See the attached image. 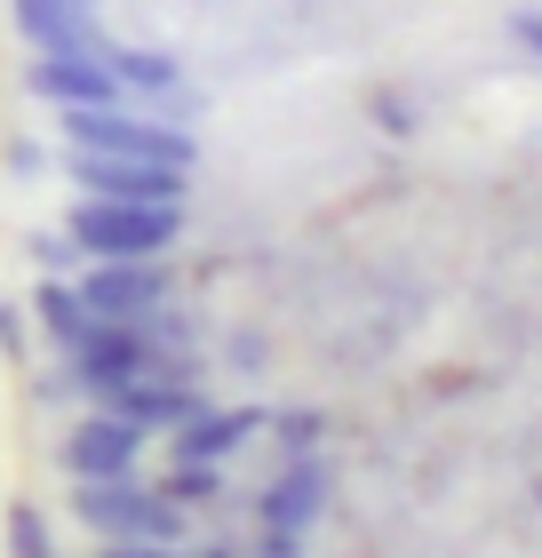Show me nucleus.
Instances as JSON below:
<instances>
[{"label": "nucleus", "mask_w": 542, "mask_h": 558, "mask_svg": "<svg viewBox=\"0 0 542 558\" xmlns=\"http://www.w3.org/2000/svg\"><path fill=\"white\" fill-rule=\"evenodd\" d=\"M0 351H9V360H24V312L9 295H0Z\"/></svg>", "instance_id": "f3484780"}, {"label": "nucleus", "mask_w": 542, "mask_h": 558, "mask_svg": "<svg viewBox=\"0 0 542 558\" xmlns=\"http://www.w3.org/2000/svg\"><path fill=\"white\" fill-rule=\"evenodd\" d=\"M24 88L40 96V105L57 112H88V105H120V81L105 57H33V72H24Z\"/></svg>", "instance_id": "1a4fd4ad"}, {"label": "nucleus", "mask_w": 542, "mask_h": 558, "mask_svg": "<svg viewBox=\"0 0 542 558\" xmlns=\"http://www.w3.org/2000/svg\"><path fill=\"white\" fill-rule=\"evenodd\" d=\"M9 175H40V144L16 136V144H9Z\"/></svg>", "instance_id": "aec40b11"}, {"label": "nucleus", "mask_w": 542, "mask_h": 558, "mask_svg": "<svg viewBox=\"0 0 542 558\" xmlns=\"http://www.w3.org/2000/svg\"><path fill=\"white\" fill-rule=\"evenodd\" d=\"M105 64H112L120 96H136V105H152V96H176V88H184V64L160 57V48H105Z\"/></svg>", "instance_id": "f8f14e48"}, {"label": "nucleus", "mask_w": 542, "mask_h": 558, "mask_svg": "<svg viewBox=\"0 0 542 558\" xmlns=\"http://www.w3.org/2000/svg\"><path fill=\"white\" fill-rule=\"evenodd\" d=\"M200 558H240V550H231V543H208V550H200Z\"/></svg>", "instance_id": "5701e85b"}, {"label": "nucleus", "mask_w": 542, "mask_h": 558, "mask_svg": "<svg viewBox=\"0 0 542 558\" xmlns=\"http://www.w3.org/2000/svg\"><path fill=\"white\" fill-rule=\"evenodd\" d=\"M88 408L96 415H120V423H136V430H176V423H192L200 415V391L184 384V375H168V367H152V375H128V384H96L88 391Z\"/></svg>", "instance_id": "39448f33"}, {"label": "nucleus", "mask_w": 542, "mask_h": 558, "mask_svg": "<svg viewBox=\"0 0 542 558\" xmlns=\"http://www.w3.org/2000/svg\"><path fill=\"white\" fill-rule=\"evenodd\" d=\"M0 543H9V558H57V535H48V519L33 502H9V511H0Z\"/></svg>", "instance_id": "4468645a"}, {"label": "nucleus", "mask_w": 542, "mask_h": 558, "mask_svg": "<svg viewBox=\"0 0 542 558\" xmlns=\"http://www.w3.org/2000/svg\"><path fill=\"white\" fill-rule=\"evenodd\" d=\"M510 33H519L534 57H542V9H519V16H510Z\"/></svg>", "instance_id": "412c9836"}, {"label": "nucleus", "mask_w": 542, "mask_h": 558, "mask_svg": "<svg viewBox=\"0 0 542 558\" xmlns=\"http://www.w3.org/2000/svg\"><path fill=\"white\" fill-rule=\"evenodd\" d=\"M72 519L105 543H184V511L160 487H136V478H81Z\"/></svg>", "instance_id": "7ed1b4c3"}, {"label": "nucleus", "mask_w": 542, "mask_h": 558, "mask_svg": "<svg viewBox=\"0 0 542 558\" xmlns=\"http://www.w3.org/2000/svg\"><path fill=\"white\" fill-rule=\"evenodd\" d=\"M255 408H200L192 423H176V463H224L231 447L255 439Z\"/></svg>", "instance_id": "9b49d317"}, {"label": "nucleus", "mask_w": 542, "mask_h": 558, "mask_svg": "<svg viewBox=\"0 0 542 558\" xmlns=\"http://www.w3.org/2000/svg\"><path fill=\"white\" fill-rule=\"evenodd\" d=\"M216 487H224L216 463H176V471L160 478V495L176 502V511H192V502H216Z\"/></svg>", "instance_id": "2eb2a0df"}, {"label": "nucleus", "mask_w": 542, "mask_h": 558, "mask_svg": "<svg viewBox=\"0 0 542 558\" xmlns=\"http://www.w3.org/2000/svg\"><path fill=\"white\" fill-rule=\"evenodd\" d=\"M64 120V151H112V160H160V168H184L200 160L192 129H176V120L144 112V105H88V112H57Z\"/></svg>", "instance_id": "f03ea898"}, {"label": "nucleus", "mask_w": 542, "mask_h": 558, "mask_svg": "<svg viewBox=\"0 0 542 558\" xmlns=\"http://www.w3.org/2000/svg\"><path fill=\"white\" fill-rule=\"evenodd\" d=\"M72 184H81L88 199H184V168L112 160V151H72Z\"/></svg>", "instance_id": "0eeeda50"}, {"label": "nucleus", "mask_w": 542, "mask_h": 558, "mask_svg": "<svg viewBox=\"0 0 542 558\" xmlns=\"http://www.w3.org/2000/svg\"><path fill=\"white\" fill-rule=\"evenodd\" d=\"M88 9H96V0H88Z\"/></svg>", "instance_id": "b1692460"}, {"label": "nucleus", "mask_w": 542, "mask_h": 558, "mask_svg": "<svg viewBox=\"0 0 542 558\" xmlns=\"http://www.w3.org/2000/svg\"><path fill=\"white\" fill-rule=\"evenodd\" d=\"M264 558H303V535H272L264 526Z\"/></svg>", "instance_id": "4be33fe9"}, {"label": "nucleus", "mask_w": 542, "mask_h": 558, "mask_svg": "<svg viewBox=\"0 0 542 558\" xmlns=\"http://www.w3.org/2000/svg\"><path fill=\"white\" fill-rule=\"evenodd\" d=\"M255 511H264L272 535H303V526L327 511V471L312 463V454H303V463H288V471H279L272 487H264V502H255Z\"/></svg>", "instance_id": "9d476101"}, {"label": "nucleus", "mask_w": 542, "mask_h": 558, "mask_svg": "<svg viewBox=\"0 0 542 558\" xmlns=\"http://www.w3.org/2000/svg\"><path fill=\"white\" fill-rule=\"evenodd\" d=\"M105 558H184L176 543H105Z\"/></svg>", "instance_id": "6ab92c4d"}, {"label": "nucleus", "mask_w": 542, "mask_h": 558, "mask_svg": "<svg viewBox=\"0 0 542 558\" xmlns=\"http://www.w3.org/2000/svg\"><path fill=\"white\" fill-rule=\"evenodd\" d=\"M33 312H40V327H48V343H57V351H72V343L96 327V312L81 303L72 279H40V288H33Z\"/></svg>", "instance_id": "ddd939ff"}, {"label": "nucleus", "mask_w": 542, "mask_h": 558, "mask_svg": "<svg viewBox=\"0 0 542 558\" xmlns=\"http://www.w3.org/2000/svg\"><path fill=\"white\" fill-rule=\"evenodd\" d=\"M16 40H33V57H105V24L88 0H9Z\"/></svg>", "instance_id": "423d86ee"}, {"label": "nucleus", "mask_w": 542, "mask_h": 558, "mask_svg": "<svg viewBox=\"0 0 542 558\" xmlns=\"http://www.w3.org/2000/svg\"><path fill=\"white\" fill-rule=\"evenodd\" d=\"M33 256H40L48 279H64L72 264H81V247H72V232H48V240H33Z\"/></svg>", "instance_id": "dca6fc26"}, {"label": "nucleus", "mask_w": 542, "mask_h": 558, "mask_svg": "<svg viewBox=\"0 0 542 558\" xmlns=\"http://www.w3.org/2000/svg\"><path fill=\"white\" fill-rule=\"evenodd\" d=\"M279 439H288L296 463H303V454H312V439H320V415H288V430H279Z\"/></svg>", "instance_id": "a211bd4d"}, {"label": "nucleus", "mask_w": 542, "mask_h": 558, "mask_svg": "<svg viewBox=\"0 0 542 558\" xmlns=\"http://www.w3.org/2000/svg\"><path fill=\"white\" fill-rule=\"evenodd\" d=\"M136 454H144V430L120 423V415H81L64 430V471L72 478H136Z\"/></svg>", "instance_id": "6e6552de"}, {"label": "nucleus", "mask_w": 542, "mask_h": 558, "mask_svg": "<svg viewBox=\"0 0 542 558\" xmlns=\"http://www.w3.org/2000/svg\"><path fill=\"white\" fill-rule=\"evenodd\" d=\"M72 247L88 264H120V256H168L184 232V199H88L72 208Z\"/></svg>", "instance_id": "f257e3e1"}, {"label": "nucleus", "mask_w": 542, "mask_h": 558, "mask_svg": "<svg viewBox=\"0 0 542 558\" xmlns=\"http://www.w3.org/2000/svg\"><path fill=\"white\" fill-rule=\"evenodd\" d=\"M72 288H81L96 319H152V312H168L176 279H168V256H120V264L72 271Z\"/></svg>", "instance_id": "20e7f679"}]
</instances>
